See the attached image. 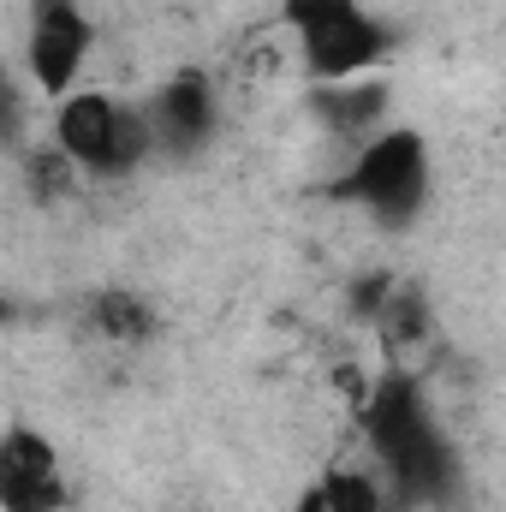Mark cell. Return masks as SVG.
Masks as SVG:
<instances>
[{"mask_svg": "<svg viewBox=\"0 0 506 512\" xmlns=\"http://www.w3.org/2000/svg\"><path fill=\"white\" fill-rule=\"evenodd\" d=\"M423 191H429V155H423L417 131H381L376 143H364L352 173L334 185V197L376 209L381 221H411Z\"/></svg>", "mask_w": 506, "mask_h": 512, "instance_id": "6da1fadb", "label": "cell"}, {"mask_svg": "<svg viewBox=\"0 0 506 512\" xmlns=\"http://www.w3.org/2000/svg\"><path fill=\"white\" fill-rule=\"evenodd\" d=\"M381 48H387V36H381V24L364 12V6H346L340 18H328V24H316V30H298L304 72L322 78V84H346V78H358L364 66H376L381 60Z\"/></svg>", "mask_w": 506, "mask_h": 512, "instance_id": "7a4b0ae2", "label": "cell"}, {"mask_svg": "<svg viewBox=\"0 0 506 512\" xmlns=\"http://www.w3.org/2000/svg\"><path fill=\"white\" fill-rule=\"evenodd\" d=\"M90 48V24L78 18L72 0H36V30H30V78L60 96Z\"/></svg>", "mask_w": 506, "mask_h": 512, "instance_id": "3957f363", "label": "cell"}, {"mask_svg": "<svg viewBox=\"0 0 506 512\" xmlns=\"http://www.w3.org/2000/svg\"><path fill=\"white\" fill-rule=\"evenodd\" d=\"M120 102L102 96V90H84V96H66L60 114H54V143L78 161V167H96L108 173V155H114V137H120Z\"/></svg>", "mask_w": 506, "mask_h": 512, "instance_id": "277c9868", "label": "cell"}, {"mask_svg": "<svg viewBox=\"0 0 506 512\" xmlns=\"http://www.w3.org/2000/svg\"><path fill=\"white\" fill-rule=\"evenodd\" d=\"M149 126H155V143L167 149H197L209 126H215V90L203 72H179L155 102H149Z\"/></svg>", "mask_w": 506, "mask_h": 512, "instance_id": "5b68a950", "label": "cell"}, {"mask_svg": "<svg viewBox=\"0 0 506 512\" xmlns=\"http://www.w3.org/2000/svg\"><path fill=\"white\" fill-rule=\"evenodd\" d=\"M90 328L102 340H114V346H137V340H149L155 316H149V304L137 292H96L90 298Z\"/></svg>", "mask_w": 506, "mask_h": 512, "instance_id": "8992f818", "label": "cell"}, {"mask_svg": "<svg viewBox=\"0 0 506 512\" xmlns=\"http://www.w3.org/2000/svg\"><path fill=\"white\" fill-rule=\"evenodd\" d=\"M24 483H54V447L30 429H6L0 441V489H24Z\"/></svg>", "mask_w": 506, "mask_h": 512, "instance_id": "52a82bcc", "label": "cell"}, {"mask_svg": "<svg viewBox=\"0 0 506 512\" xmlns=\"http://www.w3.org/2000/svg\"><path fill=\"white\" fill-rule=\"evenodd\" d=\"M322 507L328 512H381V483L376 477H364V471H334L328 483H322Z\"/></svg>", "mask_w": 506, "mask_h": 512, "instance_id": "ba28073f", "label": "cell"}, {"mask_svg": "<svg viewBox=\"0 0 506 512\" xmlns=\"http://www.w3.org/2000/svg\"><path fill=\"white\" fill-rule=\"evenodd\" d=\"M72 167H78V161H72L60 143H54V149H36V155L24 161V173H30V191H36V197H66V191H72Z\"/></svg>", "mask_w": 506, "mask_h": 512, "instance_id": "9c48e42d", "label": "cell"}, {"mask_svg": "<svg viewBox=\"0 0 506 512\" xmlns=\"http://www.w3.org/2000/svg\"><path fill=\"white\" fill-rule=\"evenodd\" d=\"M6 512H54L60 507V477L54 483H24V489H0Z\"/></svg>", "mask_w": 506, "mask_h": 512, "instance_id": "30bf717a", "label": "cell"}]
</instances>
